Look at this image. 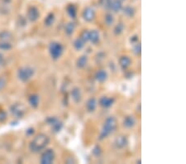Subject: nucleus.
Returning a JSON list of instances; mask_svg holds the SVG:
<instances>
[{"instance_id": "27", "label": "nucleus", "mask_w": 186, "mask_h": 164, "mask_svg": "<svg viewBox=\"0 0 186 164\" xmlns=\"http://www.w3.org/2000/svg\"><path fill=\"white\" fill-rule=\"evenodd\" d=\"M11 48H12V45L10 44L9 42H4V41L0 42V50L9 51Z\"/></svg>"}, {"instance_id": "17", "label": "nucleus", "mask_w": 186, "mask_h": 164, "mask_svg": "<svg viewBox=\"0 0 186 164\" xmlns=\"http://www.w3.org/2000/svg\"><path fill=\"white\" fill-rule=\"evenodd\" d=\"M96 107H97V100L94 98H90L89 100L87 101V104H86L87 110L89 112H93V111L95 110Z\"/></svg>"}, {"instance_id": "18", "label": "nucleus", "mask_w": 186, "mask_h": 164, "mask_svg": "<svg viewBox=\"0 0 186 164\" xmlns=\"http://www.w3.org/2000/svg\"><path fill=\"white\" fill-rule=\"evenodd\" d=\"M28 101H29V104L31 107L33 108H36V107L39 105V101H40V99H39V96L37 95H31V96L28 99Z\"/></svg>"}, {"instance_id": "20", "label": "nucleus", "mask_w": 186, "mask_h": 164, "mask_svg": "<svg viewBox=\"0 0 186 164\" xmlns=\"http://www.w3.org/2000/svg\"><path fill=\"white\" fill-rule=\"evenodd\" d=\"M136 124L135 119L133 118V116H128L123 121V125L126 128H132Z\"/></svg>"}, {"instance_id": "8", "label": "nucleus", "mask_w": 186, "mask_h": 164, "mask_svg": "<svg viewBox=\"0 0 186 164\" xmlns=\"http://www.w3.org/2000/svg\"><path fill=\"white\" fill-rule=\"evenodd\" d=\"M95 17V12L92 8H86L83 12V18L87 22H91L94 19Z\"/></svg>"}, {"instance_id": "25", "label": "nucleus", "mask_w": 186, "mask_h": 164, "mask_svg": "<svg viewBox=\"0 0 186 164\" xmlns=\"http://www.w3.org/2000/svg\"><path fill=\"white\" fill-rule=\"evenodd\" d=\"M55 22V16H54L53 14H49L47 15V17L45 19V24L46 25V26H51L52 24L54 23Z\"/></svg>"}, {"instance_id": "16", "label": "nucleus", "mask_w": 186, "mask_h": 164, "mask_svg": "<svg viewBox=\"0 0 186 164\" xmlns=\"http://www.w3.org/2000/svg\"><path fill=\"white\" fill-rule=\"evenodd\" d=\"M107 78H108V73L103 70H100L95 74V79L98 82H103L107 80Z\"/></svg>"}, {"instance_id": "13", "label": "nucleus", "mask_w": 186, "mask_h": 164, "mask_svg": "<svg viewBox=\"0 0 186 164\" xmlns=\"http://www.w3.org/2000/svg\"><path fill=\"white\" fill-rule=\"evenodd\" d=\"M119 64L123 70H126L131 65V59L127 56H123L119 59Z\"/></svg>"}, {"instance_id": "38", "label": "nucleus", "mask_w": 186, "mask_h": 164, "mask_svg": "<svg viewBox=\"0 0 186 164\" xmlns=\"http://www.w3.org/2000/svg\"><path fill=\"white\" fill-rule=\"evenodd\" d=\"M5 3H9V2H11V0H4Z\"/></svg>"}, {"instance_id": "21", "label": "nucleus", "mask_w": 186, "mask_h": 164, "mask_svg": "<svg viewBox=\"0 0 186 164\" xmlns=\"http://www.w3.org/2000/svg\"><path fill=\"white\" fill-rule=\"evenodd\" d=\"M67 14H69V16L71 17V18H75L76 17V14H77V11H76V8L75 5L70 4L68 7H67Z\"/></svg>"}, {"instance_id": "22", "label": "nucleus", "mask_w": 186, "mask_h": 164, "mask_svg": "<svg viewBox=\"0 0 186 164\" xmlns=\"http://www.w3.org/2000/svg\"><path fill=\"white\" fill-rule=\"evenodd\" d=\"M123 14L128 18H132L135 14V9L131 6H127L123 9Z\"/></svg>"}, {"instance_id": "15", "label": "nucleus", "mask_w": 186, "mask_h": 164, "mask_svg": "<svg viewBox=\"0 0 186 164\" xmlns=\"http://www.w3.org/2000/svg\"><path fill=\"white\" fill-rule=\"evenodd\" d=\"M71 97L75 102L78 103L81 100V92L79 88H74L71 91Z\"/></svg>"}, {"instance_id": "33", "label": "nucleus", "mask_w": 186, "mask_h": 164, "mask_svg": "<svg viewBox=\"0 0 186 164\" xmlns=\"http://www.w3.org/2000/svg\"><path fill=\"white\" fill-rule=\"evenodd\" d=\"M93 153L95 156H97V157L98 156H99L100 155V153H101V148L98 146L94 147V148L93 149Z\"/></svg>"}, {"instance_id": "12", "label": "nucleus", "mask_w": 186, "mask_h": 164, "mask_svg": "<svg viewBox=\"0 0 186 164\" xmlns=\"http://www.w3.org/2000/svg\"><path fill=\"white\" fill-rule=\"evenodd\" d=\"M115 145L118 148H123L128 145V139L125 136H119L116 138Z\"/></svg>"}, {"instance_id": "35", "label": "nucleus", "mask_w": 186, "mask_h": 164, "mask_svg": "<svg viewBox=\"0 0 186 164\" xmlns=\"http://www.w3.org/2000/svg\"><path fill=\"white\" fill-rule=\"evenodd\" d=\"M7 118V115L4 111H0V122H4Z\"/></svg>"}, {"instance_id": "36", "label": "nucleus", "mask_w": 186, "mask_h": 164, "mask_svg": "<svg viewBox=\"0 0 186 164\" xmlns=\"http://www.w3.org/2000/svg\"><path fill=\"white\" fill-rule=\"evenodd\" d=\"M4 56L0 53V67L4 64Z\"/></svg>"}, {"instance_id": "9", "label": "nucleus", "mask_w": 186, "mask_h": 164, "mask_svg": "<svg viewBox=\"0 0 186 164\" xmlns=\"http://www.w3.org/2000/svg\"><path fill=\"white\" fill-rule=\"evenodd\" d=\"M40 16L38 9L35 7H31V9H29L28 13H27V18L31 21V22H35L36 21Z\"/></svg>"}, {"instance_id": "30", "label": "nucleus", "mask_w": 186, "mask_h": 164, "mask_svg": "<svg viewBox=\"0 0 186 164\" xmlns=\"http://www.w3.org/2000/svg\"><path fill=\"white\" fill-rule=\"evenodd\" d=\"M111 0H99V4L102 6L103 9H109V5H110Z\"/></svg>"}, {"instance_id": "19", "label": "nucleus", "mask_w": 186, "mask_h": 164, "mask_svg": "<svg viewBox=\"0 0 186 164\" xmlns=\"http://www.w3.org/2000/svg\"><path fill=\"white\" fill-rule=\"evenodd\" d=\"M87 63H88V57H87L86 56H82V57H80L77 60L76 66H77L78 68L82 69V68H84V67H86Z\"/></svg>"}, {"instance_id": "24", "label": "nucleus", "mask_w": 186, "mask_h": 164, "mask_svg": "<svg viewBox=\"0 0 186 164\" xmlns=\"http://www.w3.org/2000/svg\"><path fill=\"white\" fill-rule=\"evenodd\" d=\"M84 43H85V42L80 37V38H77V39L74 42V47H75V48H76V50L80 51V50H81V49L84 47Z\"/></svg>"}, {"instance_id": "5", "label": "nucleus", "mask_w": 186, "mask_h": 164, "mask_svg": "<svg viewBox=\"0 0 186 164\" xmlns=\"http://www.w3.org/2000/svg\"><path fill=\"white\" fill-rule=\"evenodd\" d=\"M10 110L16 118H22L26 113V108L21 104H15L11 107Z\"/></svg>"}, {"instance_id": "29", "label": "nucleus", "mask_w": 186, "mask_h": 164, "mask_svg": "<svg viewBox=\"0 0 186 164\" xmlns=\"http://www.w3.org/2000/svg\"><path fill=\"white\" fill-rule=\"evenodd\" d=\"M124 30V25L123 23H118L114 28V33L116 35H119L121 34Z\"/></svg>"}, {"instance_id": "34", "label": "nucleus", "mask_w": 186, "mask_h": 164, "mask_svg": "<svg viewBox=\"0 0 186 164\" xmlns=\"http://www.w3.org/2000/svg\"><path fill=\"white\" fill-rule=\"evenodd\" d=\"M6 85V80L4 77H0V90L4 89Z\"/></svg>"}, {"instance_id": "3", "label": "nucleus", "mask_w": 186, "mask_h": 164, "mask_svg": "<svg viewBox=\"0 0 186 164\" xmlns=\"http://www.w3.org/2000/svg\"><path fill=\"white\" fill-rule=\"evenodd\" d=\"M49 52L52 59L57 60L61 57L63 53V47L59 42H51L49 46Z\"/></svg>"}, {"instance_id": "37", "label": "nucleus", "mask_w": 186, "mask_h": 164, "mask_svg": "<svg viewBox=\"0 0 186 164\" xmlns=\"http://www.w3.org/2000/svg\"><path fill=\"white\" fill-rule=\"evenodd\" d=\"M138 40V37H137V36L133 37L131 38V42H137Z\"/></svg>"}, {"instance_id": "31", "label": "nucleus", "mask_w": 186, "mask_h": 164, "mask_svg": "<svg viewBox=\"0 0 186 164\" xmlns=\"http://www.w3.org/2000/svg\"><path fill=\"white\" fill-rule=\"evenodd\" d=\"M80 38L82 40L84 41V42L89 41V31H84L82 33H81V36H80Z\"/></svg>"}, {"instance_id": "10", "label": "nucleus", "mask_w": 186, "mask_h": 164, "mask_svg": "<svg viewBox=\"0 0 186 164\" xmlns=\"http://www.w3.org/2000/svg\"><path fill=\"white\" fill-rule=\"evenodd\" d=\"M114 103V99L113 98H109L107 96H103L99 100V105L103 108H109Z\"/></svg>"}, {"instance_id": "28", "label": "nucleus", "mask_w": 186, "mask_h": 164, "mask_svg": "<svg viewBox=\"0 0 186 164\" xmlns=\"http://www.w3.org/2000/svg\"><path fill=\"white\" fill-rule=\"evenodd\" d=\"M104 21H105V23H106L108 26H111L112 24H113L114 22V18L113 16L110 14H108L105 16V18H104Z\"/></svg>"}, {"instance_id": "1", "label": "nucleus", "mask_w": 186, "mask_h": 164, "mask_svg": "<svg viewBox=\"0 0 186 164\" xmlns=\"http://www.w3.org/2000/svg\"><path fill=\"white\" fill-rule=\"evenodd\" d=\"M49 142L50 138L47 135L44 133H40L37 136H36L35 138L30 143L29 145L30 150L33 153H39L48 145Z\"/></svg>"}, {"instance_id": "39", "label": "nucleus", "mask_w": 186, "mask_h": 164, "mask_svg": "<svg viewBox=\"0 0 186 164\" xmlns=\"http://www.w3.org/2000/svg\"><path fill=\"white\" fill-rule=\"evenodd\" d=\"M121 1H122V0H121Z\"/></svg>"}, {"instance_id": "4", "label": "nucleus", "mask_w": 186, "mask_h": 164, "mask_svg": "<svg viewBox=\"0 0 186 164\" xmlns=\"http://www.w3.org/2000/svg\"><path fill=\"white\" fill-rule=\"evenodd\" d=\"M34 75V70L29 67H24L20 68L18 71V79L22 82H27Z\"/></svg>"}, {"instance_id": "32", "label": "nucleus", "mask_w": 186, "mask_h": 164, "mask_svg": "<svg viewBox=\"0 0 186 164\" xmlns=\"http://www.w3.org/2000/svg\"><path fill=\"white\" fill-rule=\"evenodd\" d=\"M133 52L136 55H140L141 54V52H142V47H141V44L140 43H136V45L134 46L133 47Z\"/></svg>"}, {"instance_id": "11", "label": "nucleus", "mask_w": 186, "mask_h": 164, "mask_svg": "<svg viewBox=\"0 0 186 164\" xmlns=\"http://www.w3.org/2000/svg\"><path fill=\"white\" fill-rule=\"evenodd\" d=\"M122 1L121 0H111L109 9L113 11L114 13H118L122 9Z\"/></svg>"}, {"instance_id": "2", "label": "nucleus", "mask_w": 186, "mask_h": 164, "mask_svg": "<svg viewBox=\"0 0 186 164\" xmlns=\"http://www.w3.org/2000/svg\"><path fill=\"white\" fill-rule=\"evenodd\" d=\"M117 128V120L114 117H109L104 122V124L103 126L102 132L100 134V139H103L107 138L109 134L114 132V130Z\"/></svg>"}, {"instance_id": "14", "label": "nucleus", "mask_w": 186, "mask_h": 164, "mask_svg": "<svg viewBox=\"0 0 186 164\" xmlns=\"http://www.w3.org/2000/svg\"><path fill=\"white\" fill-rule=\"evenodd\" d=\"M99 38H100V35H99V32L97 30H93V31L89 32V41L92 43L96 44L99 41Z\"/></svg>"}, {"instance_id": "6", "label": "nucleus", "mask_w": 186, "mask_h": 164, "mask_svg": "<svg viewBox=\"0 0 186 164\" xmlns=\"http://www.w3.org/2000/svg\"><path fill=\"white\" fill-rule=\"evenodd\" d=\"M55 160V153L52 149H47L43 153L41 158V163L42 164L52 163Z\"/></svg>"}, {"instance_id": "23", "label": "nucleus", "mask_w": 186, "mask_h": 164, "mask_svg": "<svg viewBox=\"0 0 186 164\" xmlns=\"http://www.w3.org/2000/svg\"><path fill=\"white\" fill-rule=\"evenodd\" d=\"M75 28H76L75 23L74 22H69L65 27V32H66L67 35H71L75 31Z\"/></svg>"}, {"instance_id": "7", "label": "nucleus", "mask_w": 186, "mask_h": 164, "mask_svg": "<svg viewBox=\"0 0 186 164\" xmlns=\"http://www.w3.org/2000/svg\"><path fill=\"white\" fill-rule=\"evenodd\" d=\"M46 122H47V124L49 125H51V129H52V130H53L55 133L60 132L61 130L62 127H63V124H62L61 121H60L56 118H54V117L48 118L46 120Z\"/></svg>"}, {"instance_id": "26", "label": "nucleus", "mask_w": 186, "mask_h": 164, "mask_svg": "<svg viewBox=\"0 0 186 164\" xmlns=\"http://www.w3.org/2000/svg\"><path fill=\"white\" fill-rule=\"evenodd\" d=\"M11 37H12V35L9 32H3L0 33V40L1 41L9 42V40H11Z\"/></svg>"}]
</instances>
